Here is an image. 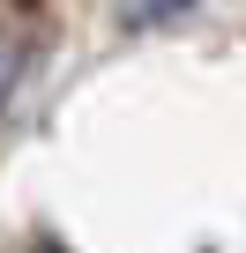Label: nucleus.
Instances as JSON below:
<instances>
[{
    "instance_id": "1",
    "label": "nucleus",
    "mask_w": 246,
    "mask_h": 253,
    "mask_svg": "<svg viewBox=\"0 0 246 253\" xmlns=\"http://www.w3.org/2000/svg\"><path fill=\"white\" fill-rule=\"evenodd\" d=\"M15 75H23V45H15L8 30H0V97L15 89Z\"/></svg>"
},
{
    "instance_id": "2",
    "label": "nucleus",
    "mask_w": 246,
    "mask_h": 253,
    "mask_svg": "<svg viewBox=\"0 0 246 253\" xmlns=\"http://www.w3.org/2000/svg\"><path fill=\"white\" fill-rule=\"evenodd\" d=\"M172 8H187V0H135L127 15H135V23H157V15H172Z\"/></svg>"
},
{
    "instance_id": "3",
    "label": "nucleus",
    "mask_w": 246,
    "mask_h": 253,
    "mask_svg": "<svg viewBox=\"0 0 246 253\" xmlns=\"http://www.w3.org/2000/svg\"><path fill=\"white\" fill-rule=\"evenodd\" d=\"M30 253H60V246H30Z\"/></svg>"
}]
</instances>
